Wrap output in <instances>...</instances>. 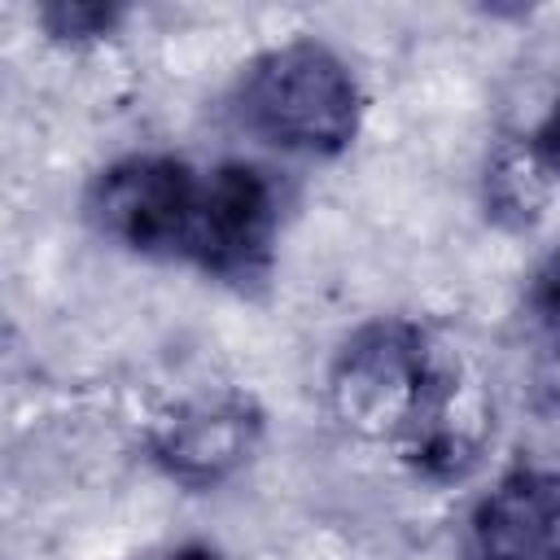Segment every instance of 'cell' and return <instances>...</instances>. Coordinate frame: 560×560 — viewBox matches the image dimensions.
Masks as SVG:
<instances>
[{"instance_id": "1", "label": "cell", "mask_w": 560, "mask_h": 560, "mask_svg": "<svg viewBox=\"0 0 560 560\" xmlns=\"http://www.w3.org/2000/svg\"><path fill=\"white\" fill-rule=\"evenodd\" d=\"M332 411L363 438H402L407 455L433 477H459L472 442L451 420L455 376L438 363L424 328L376 319L359 328L328 376Z\"/></svg>"}, {"instance_id": "7", "label": "cell", "mask_w": 560, "mask_h": 560, "mask_svg": "<svg viewBox=\"0 0 560 560\" xmlns=\"http://www.w3.org/2000/svg\"><path fill=\"white\" fill-rule=\"evenodd\" d=\"M542 162L525 149V153H503L490 166V206L499 219L512 223H529L542 206Z\"/></svg>"}, {"instance_id": "3", "label": "cell", "mask_w": 560, "mask_h": 560, "mask_svg": "<svg viewBox=\"0 0 560 560\" xmlns=\"http://www.w3.org/2000/svg\"><path fill=\"white\" fill-rule=\"evenodd\" d=\"M276 228L280 206L271 179L249 162H219L214 171H201L179 258L197 262L214 280L245 289L267 276Z\"/></svg>"}, {"instance_id": "4", "label": "cell", "mask_w": 560, "mask_h": 560, "mask_svg": "<svg viewBox=\"0 0 560 560\" xmlns=\"http://www.w3.org/2000/svg\"><path fill=\"white\" fill-rule=\"evenodd\" d=\"M201 171L171 153H131L109 162L88 188V219L101 236L158 258H179L197 206Z\"/></svg>"}, {"instance_id": "8", "label": "cell", "mask_w": 560, "mask_h": 560, "mask_svg": "<svg viewBox=\"0 0 560 560\" xmlns=\"http://www.w3.org/2000/svg\"><path fill=\"white\" fill-rule=\"evenodd\" d=\"M122 18L118 4H83V0H57V4H44L39 9V22L52 39H96V35H109L114 22Z\"/></svg>"}, {"instance_id": "5", "label": "cell", "mask_w": 560, "mask_h": 560, "mask_svg": "<svg viewBox=\"0 0 560 560\" xmlns=\"http://www.w3.org/2000/svg\"><path fill=\"white\" fill-rule=\"evenodd\" d=\"M262 433V416L254 407V398L245 394H206V398H188L179 402L158 429H153V459L158 468L188 486V490H206L228 481L258 446Z\"/></svg>"}, {"instance_id": "9", "label": "cell", "mask_w": 560, "mask_h": 560, "mask_svg": "<svg viewBox=\"0 0 560 560\" xmlns=\"http://www.w3.org/2000/svg\"><path fill=\"white\" fill-rule=\"evenodd\" d=\"M529 315L542 324V332L560 350V249H551L529 280Z\"/></svg>"}, {"instance_id": "10", "label": "cell", "mask_w": 560, "mask_h": 560, "mask_svg": "<svg viewBox=\"0 0 560 560\" xmlns=\"http://www.w3.org/2000/svg\"><path fill=\"white\" fill-rule=\"evenodd\" d=\"M529 153L542 162L547 175H560V96H556V105L547 109V118L538 122V131H534V140H529Z\"/></svg>"}, {"instance_id": "2", "label": "cell", "mask_w": 560, "mask_h": 560, "mask_svg": "<svg viewBox=\"0 0 560 560\" xmlns=\"http://www.w3.org/2000/svg\"><path fill=\"white\" fill-rule=\"evenodd\" d=\"M236 118L262 144L332 158L359 136L363 92L354 70L324 39H289L245 66Z\"/></svg>"}, {"instance_id": "6", "label": "cell", "mask_w": 560, "mask_h": 560, "mask_svg": "<svg viewBox=\"0 0 560 560\" xmlns=\"http://www.w3.org/2000/svg\"><path fill=\"white\" fill-rule=\"evenodd\" d=\"M472 560H560V477L508 468L472 512Z\"/></svg>"}, {"instance_id": "11", "label": "cell", "mask_w": 560, "mask_h": 560, "mask_svg": "<svg viewBox=\"0 0 560 560\" xmlns=\"http://www.w3.org/2000/svg\"><path fill=\"white\" fill-rule=\"evenodd\" d=\"M162 560H219L210 547H197V542H188V547H175L171 556H162Z\"/></svg>"}]
</instances>
